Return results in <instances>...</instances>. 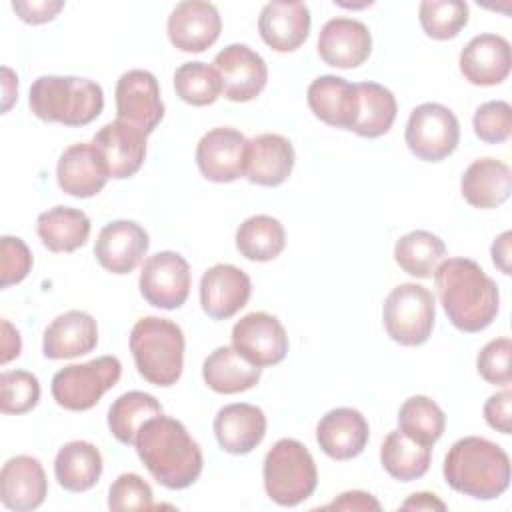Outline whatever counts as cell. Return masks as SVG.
<instances>
[{
	"instance_id": "24",
	"label": "cell",
	"mask_w": 512,
	"mask_h": 512,
	"mask_svg": "<svg viewBox=\"0 0 512 512\" xmlns=\"http://www.w3.org/2000/svg\"><path fill=\"white\" fill-rule=\"evenodd\" d=\"M294 168L292 142L280 134H260L248 140L244 176L258 186H280Z\"/></svg>"
},
{
	"instance_id": "12",
	"label": "cell",
	"mask_w": 512,
	"mask_h": 512,
	"mask_svg": "<svg viewBox=\"0 0 512 512\" xmlns=\"http://www.w3.org/2000/svg\"><path fill=\"white\" fill-rule=\"evenodd\" d=\"M232 346L256 366H274L288 354V334L268 312H250L232 328Z\"/></svg>"
},
{
	"instance_id": "30",
	"label": "cell",
	"mask_w": 512,
	"mask_h": 512,
	"mask_svg": "<svg viewBox=\"0 0 512 512\" xmlns=\"http://www.w3.org/2000/svg\"><path fill=\"white\" fill-rule=\"evenodd\" d=\"M260 366L248 362L234 346H218L202 364L206 386L218 394H238L258 384Z\"/></svg>"
},
{
	"instance_id": "29",
	"label": "cell",
	"mask_w": 512,
	"mask_h": 512,
	"mask_svg": "<svg viewBox=\"0 0 512 512\" xmlns=\"http://www.w3.org/2000/svg\"><path fill=\"white\" fill-rule=\"evenodd\" d=\"M460 190L470 206L496 208L512 192V170L496 158H478L464 170Z\"/></svg>"
},
{
	"instance_id": "21",
	"label": "cell",
	"mask_w": 512,
	"mask_h": 512,
	"mask_svg": "<svg viewBox=\"0 0 512 512\" xmlns=\"http://www.w3.org/2000/svg\"><path fill=\"white\" fill-rule=\"evenodd\" d=\"M108 162L110 178L124 180L134 176L146 158V134L124 122L112 120L104 124L92 138Z\"/></svg>"
},
{
	"instance_id": "16",
	"label": "cell",
	"mask_w": 512,
	"mask_h": 512,
	"mask_svg": "<svg viewBox=\"0 0 512 512\" xmlns=\"http://www.w3.org/2000/svg\"><path fill=\"white\" fill-rule=\"evenodd\" d=\"M166 30L174 48L182 52H204L220 36V12L212 2L186 0L174 6Z\"/></svg>"
},
{
	"instance_id": "48",
	"label": "cell",
	"mask_w": 512,
	"mask_h": 512,
	"mask_svg": "<svg viewBox=\"0 0 512 512\" xmlns=\"http://www.w3.org/2000/svg\"><path fill=\"white\" fill-rule=\"evenodd\" d=\"M326 510H380V502L362 490H352L340 494L336 500L324 506Z\"/></svg>"
},
{
	"instance_id": "17",
	"label": "cell",
	"mask_w": 512,
	"mask_h": 512,
	"mask_svg": "<svg viewBox=\"0 0 512 512\" xmlns=\"http://www.w3.org/2000/svg\"><path fill=\"white\" fill-rule=\"evenodd\" d=\"M252 282L234 264H214L200 278V304L212 320H228L246 306Z\"/></svg>"
},
{
	"instance_id": "31",
	"label": "cell",
	"mask_w": 512,
	"mask_h": 512,
	"mask_svg": "<svg viewBox=\"0 0 512 512\" xmlns=\"http://www.w3.org/2000/svg\"><path fill=\"white\" fill-rule=\"evenodd\" d=\"M54 476L68 492H86L102 476V454L86 440L64 444L54 458Z\"/></svg>"
},
{
	"instance_id": "7",
	"label": "cell",
	"mask_w": 512,
	"mask_h": 512,
	"mask_svg": "<svg viewBox=\"0 0 512 512\" xmlns=\"http://www.w3.org/2000/svg\"><path fill=\"white\" fill-rule=\"evenodd\" d=\"M382 320L394 342L402 346H420L430 338L434 328V294L416 282L400 284L386 296Z\"/></svg>"
},
{
	"instance_id": "25",
	"label": "cell",
	"mask_w": 512,
	"mask_h": 512,
	"mask_svg": "<svg viewBox=\"0 0 512 512\" xmlns=\"http://www.w3.org/2000/svg\"><path fill=\"white\" fill-rule=\"evenodd\" d=\"M260 38L276 52L300 48L310 34V10L304 2H268L258 16Z\"/></svg>"
},
{
	"instance_id": "11",
	"label": "cell",
	"mask_w": 512,
	"mask_h": 512,
	"mask_svg": "<svg viewBox=\"0 0 512 512\" xmlns=\"http://www.w3.org/2000/svg\"><path fill=\"white\" fill-rule=\"evenodd\" d=\"M116 112L118 120H124L140 128L146 136L164 118V102L160 98V86L148 70H128L116 82Z\"/></svg>"
},
{
	"instance_id": "37",
	"label": "cell",
	"mask_w": 512,
	"mask_h": 512,
	"mask_svg": "<svg viewBox=\"0 0 512 512\" xmlns=\"http://www.w3.org/2000/svg\"><path fill=\"white\" fill-rule=\"evenodd\" d=\"M158 414H162V404L152 394L130 390L112 402L108 428L120 444H134L140 426Z\"/></svg>"
},
{
	"instance_id": "43",
	"label": "cell",
	"mask_w": 512,
	"mask_h": 512,
	"mask_svg": "<svg viewBox=\"0 0 512 512\" xmlns=\"http://www.w3.org/2000/svg\"><path fill=\"white\" fill-rule=\"evenodd\" d=\"M152 488L150 484L134 474V472H126V474H120L110 490H108V508L110 510H148L152 508Z\"/></svg>"
},
{
	"instance_id": "40",
	"label": "cell",
	"mask_w": 512,
	"mask_h": 512,
	"mask_svg": "<svg viewBox=\"0 0 512 512\" xmlns=\"http://www.w3.org/2000/svg\"><path fill=\"white\" fill-rule=\"evenodd\" d=\"M418 18L426 36L450 40L468 24V4L460 0H424Z\"/></svg>"
},
{
	"instance_id": "42",
	"label": "cell",
	"mask_w": 512,
	"mask_h": 512,
	"mask_svg": "<svg viewBox=\"0 0 512 512\" xmlns=\"http://www.w3.org/2000/svg\"><path fill=\"white\" fill-rule=\"evenodd\" d=\"M474 134L486 144H502L512 134V108L504 100L482 104L472 118Z\"/></svg>"
},
{
	"instance_id": "8",
	"label": "cell",
	"mask_w": 512,
	"mask_h": 512,
	"mask_svg": "<svg viewBox=\"0 0 512 512\" xmlns=\"http://www.w3.org/2000/svg\"><path fill=\"white\" fill-rule=\"evenodd\" d=\"M120 376L122 364L116 356H100L84 364H70L54 374L52 396L66 410H90L118 384Z\"/></svg>"
},
{
	"instance_id": "23",
	"label": "cell",
	"mask_w": 512,
	"mask_h": 512,
	"mask_svg": "<svg viewBox=\"0 0 512 512\" xmlns=\"http://www.w3.org/2000/svg\"><path fill=\"white\" fill-rule=\"evenodd\" d=\"M370 428L356 408H334L316 426V442L332 460L356 458L368 444Z\"/></svg>"
},
{
	"instance_id": "5",
	"label": "cell",
	"mask_w": 512,
	"mask_h": 512,
	"mask_svg": "<svg viewBox=\"0 0 512 512\" xmlns=\"http://www.w3.org/2000/svg\"><path fill=\"white\" fill-rule=\"evenodd\" d=\"M130 352L138 374L154 386H172L184 368L182 328L158 316L140 318L130 332Z\"/></svg>"
},
{
	"instance_id": "45",
	"label": "cell",
	"mask_w": 512,
	"mask_h": 512,
	"mask_svg": "<svg viewBox=\"0 0 512 512\" xmlns=\"http://www.w3.org/2000/svg\"><path fill=\"white\" fill-rule=\"evenodd\" d=\"M0 286L8 288L22 282L32 270V252L18 236H2L0 240Z\"/></svg>"
},
{
	"instance_id": "4",
	"label": "cell",
	"mask_w": 512,
	"mask_h": 512,
	"mask_svg": "<svg viewBox=\"0 0 512 512\" xmlns=\"http://www.w3.org/2000/svg\"><path fill=\"white\" fill-rule=\"evenodd\" d=\"M32 114L44 122L86 126L100 116L104 92L100 84L78 76H40L30 86Z\"/></svg>"
},
{
	"instance_id": "15",
	"label": "cell",
	"mask_w": 512,
	"mask_h": 512,
	"mask_svg": "<svg viewBox=\"0 0 512 512\" xmlns=\"http://www.w3.org/2000/svg\"><path fill=\"white\" fill-rule=\"evenodd\" d=\"M108 178V162L94 142L68 146L56 166L58 186L76 198L96 196L106 186Z\"/></svg>"
},
{
	"instance_id": "2",
	"label": "cell",
	"mask_w": 512,
	"mask_h": 512,
	"mask_svg": "<svg viewBox=\"0 0 512 512\" xmlns=\"http://www.w3.org/2000/svg\"><path fill=\"white\" fill-rule=\"evenodd\" d=\"M134 446L154 480L170 490L192 486L202 472V450L176 418L158 414L146 420L136 434Z\"/></svg>"
},
{
	"instance_id": "6",
	"label": "cell",
	"mask_w": 512,
	"mask_h": 512,
	"mask_svg": "<svg viewBox=\"0 0 512 512\" xmlns=\"http://www.w3.org/2000/svg\"><path fill=\"white\" fill-rule=\"evenodd\" d=\"M264 490L278 506H296L310 498L318 484V470L308 448L294 440H278L264 458Z\"/></svg>"
},
{
	"instance_id": "28",
	"label": "cell",
	"mask_w": 512,
	"mask_h": 512,
	"mask_svg": "<svg viewBox=\"0 0 512 512\" xmlns=\"http://www.w3.org/2000/svg\"><path fill=\"white\" fill-rule=\"evenodd\" d=\"M98 344L96 320L82 310H68L56 316L44 330L42 352L50 360H64L88 354Z\"/></svg>"
},
{
	"instance_id": "10",
	"label": "cell",
	"mask_w": 512,
	"mask_h": 512,
	"mask_svg": "<svg viewBox=\"0 0 512 512\" xmlns=\"http://www.w3.org/2000/svg\"><path fill=\"white\" fill-rule=\"evenodd\" d=\"M138 286L148 304L162 310H176L190 294V266L178 252H156L146 258Z\"/></svg>"
},
{
	"instance_id": "32",
	"label": "cell",
	"mask_w": 512,
	"mask_h": 512,
	"mask_svg": "<svg viewBox=\"0 0 512 512\" xmlns=\"http://www.w3.org/2000/svg\"><path fill=\"white\" fill-rule=\"evenodd\" d=\"M36 232L48 250L74 252L90 236V218L82 210L54 206L38 216Z\"/></svg>"
},
{
	"instance_id": "22",
	"label": "cell",
	"mask_w": 512,
	"mask_h": 512,
	"mask_svg": "<svg viewBox=\"0 0 512 512\" xmlns=\"http://www.w3.org/2000/svg\"><path fill=\"white\" fill-rule=\"evenodd\" d=\"M48 492L46 472L34 456H14L0 472V500L8 510L28 512L38 508Z\"/></svg>"
},
{
	"instance_id": "41",
	"label": "cell",
	"mask_w": 512,
	"mask_h": 512,
	"mask_svg": "<svg viewBox=\"0 0 512 512\" xmlns=\"http://www.w3.org/2000/svg\"><path fill=\"white\" fill-rule=\"evenodd\" d=\"M40 400V382L28 370L0 374V410L4 414H26Z\"/></svg>"
},
{
	"instance_id": "52",
	"label": "cell",
	"mask_w": 512,
	"mask_h": 512,
	"mask_svg": "<svg viewBox=\"0 0 512 512\" xmlns=\"http://www.w3.org/2000/svg\"><path fill=\"white\" fill-rule=\"evenodd\" d=\"M2 88H4L2 112H8V108L16 100V92H18V78H16V74L8 66H2Z\"/></svg>"
},
{
	"instance_id": "39",
	"label": "cell",
	"mask_w": 512,
	"mask_h": 512,
	"mask_svg": "<svg viewBox=\"0 0 512 512\" xmlns=\"http://www.w3.org/2000/svg\"><path fill=\"white\" fill-rule=\"evenodd\" d=\"M176 94L192 106H208L222 94V82L214 66L206 62H184L174 72Z\"/></svg>"
},
{
	"instance_id": "46",
	"label": "cell",
	"mask_w": 512,
	"mask_h": 512,
	"mask_svg": "<svg viewBox=\"0 0 512 512\" xmlns=\"http://www.w3.org/2000/svg\"><path fill=\"white\" fill-rule=\"evenodd\" d=\"M510 408H512V392L508 388L492 394L484 402V418H486L488 426H492L494 430H498L502 434H510L512 432Z\"/></svg>"
},
{
	"instance_id": "50",
	"label": "cell",
	"mask_w": 512,
	"mask_h": 512,
	"mask_svg": "<svg viewBox=\"0 0 512 512\" xmlns=\"http://www.w3.org/2000/svg\"><path fill=\"white\" fill-rule=\"evenodd\" d=\"M402 510H446V504L432 492H416L402 502Z\"/></svg>"
},
{
	"instance_id": "20",
	"label": "cell",
	"mask_w": 512,
	"mask_h": 512,
	"mask_svg": "<svg viewBox=\"0 0 512 512\" xmlns=\"http://www.w3.org/2000/svg\"><path fill=\"white\" fill-rule=\"evenodd\" d=\"M510 66V42L500 34H478L460 52V72L474 86L504 82Z\"/></svg>"
},
{
	"instance_id": "35",
	"label": "cell",
	"mask_w": 512,
	"mask_h": 512,
	"mask_svg": "<svg viewBox=\"0 0 512 512\" xmlns=\"http://www.w3.org/2000/svg\"><path fill=\"white\" fill-rule=\"evenodd\" d=\"M446 256L444 242L428 230H412L394 244L396 264L414 278H430Z\"/></svg>"
},
{
	"instance_id": "13",
	"label": "cell",
	"mask_w": 512,
	"mask_h": 512,
	"mask_svg": "<svg viewBox=\"0 0 512 512\" xmlns=\"http://www.w3.org/2000/svg\"><path fill=\"white\" fill-rule=\"evenodd\" d=\"M222 92L232 102L254 100L266 86L268 68L264 58L246 44H230L214 56Z\"/></svg>"
},
{
	"instance_id": "9",
	"label": "cell",
	"mask_w": 512,
	"mask_h": 512,
	"mask_svg": "<svg viewBox=\"0 0 512 512\" xmlns=\"http://www.w3.org/2000/svg\"><path fill=\"white\" fill-rule=\"evenodd\" d=\"M410 152L424 162H440L460 142V124L454 112L438 102H424L410 112L404 132Z\"/></svg>"
},
{
	"instance_id": "18",
	"label": "cell",
	"mask_w": 512,
	"mask_h": 512,
	"mask_svg": "<svg viewBox=\"0 0 512 512\" xmlns=\"http://www.w3.org/2000/svg\"><path fill=\"white\" fill-rule=\"evenodd\" d=\"M150 246L148 232L132 220H114L106 224L94 244L98 264L112 274L132 272Z\"/></svg>"
},
{
	"instance_id": "14",
	"label": "cell",
	"mask_w": 512,
	"mask_h": 512,
	"mask_svg": "<svg viewBox=\"0 0 512 512\" xmlns=\"http://www.w3.org/2000/svg\"><path fill=\"white\" fill-rule=\"evenodd\" d=\"M246 136L230 126L208 130L196 146V164L210 182H234L244 176Z\"/></svg>"
},
{
	"instance_id": "51",
	"label": "cell",
	"mask_w": 512,
	"mask_h": 512,
	"mask_svg": "<svg viewBox=\"0 0 512 512\" xmlns=\"http://www.w3.org/2000/svg\"><path fill=\"white\" fill-rule=\"evenodd\" d=\"M510 238L512 234L506 230L492 244V260L502 274H510Z\"/></svg>"
},
{
	"instance_id": "34",
	"label": "cell",
	"mask_w": 512,
	"mask_h": 512,
	"mask_svg": "<svg viewBox=\"0 0 512 512\" xmlns=\"http://www.w3.org/2000/svg\"><path fill=\"white\" fill-rule=\"evenodd\" d=\"M432 448L414 442L400 430H392L380 448L382 468L400 482H412L430 468Z\"/></svg>"
},
{
	"instance_id": "3",
	"label": "cell",
	"mask_w": 512,
	"mask_h": 512,
	"mask_svg": "<svg viewBox=\"0 0 512 512\" xmlns=\"http://www.w3.org/2000/svg\"><path fill=\"white\" fill-rule=\"evenodd\" d=\"M446 484L476 500H494L510 484V458L498 444L466 436L456 440L444 458Z\"/></svg>"
},
{
	"instance_id": "33",
	"label": "cell",
	"mask_w": 512,
	"mask_h": 512,
	"mask_svg": "<svg viewBox=\"0 0 512 512\" xmlns=\"http://www.w3.org/2000/svg\"><path fill=\"white\" fill-rule=\"evenodd\" d=\"M356 90L358 114L352 132L362 138H378L386 134L392 128L398 112L394 94L378 82H360L356 84Z\"/></svg>"
},
{
	"instance_id": "38",
	"label": "cell",
	"mask_w": 512,
	"mask_h": 512,
	"mask_svg": "<svg viewBox=\"0 0 512 512\" xmlns=\"http://www.w3.org/2000/svg\"><path fill=\"white\" fill-rule=\"evenodd\" d=\"M444 428L446 416L428 396H410L398 410V430L428 448L442 438Z\"/></svg>"
},
{
	"instance_id": "1",
	"label": "cell",
	"mask_w": 512,
	"mask_h": 512,
	"mask_svg": "<svg viewBox=\"0 0 512 512\" xmlns=\"http://www.w3.org/2000/svg\"><path fill=\"white\" fill-rule=\"evenodd\" d=\"M440 304L448 320L462 332L488 328L500 310L496 282L470 258L442 260L434 272Z\"/></svg>"
},
{
	"instance_id": "26",
	"label": "cell",
	"mask_w": 512,
	"mask_h": 512,
	"mask_svg": "<svg viewBox=\"0 0 512 512\" xmlns=\"http://www.w3.org/2000/svg\"><path fill=\"white\" fill-rule=\"evenodd\" d=\"M266 424V416L258 406L236 402L218 410L212 428L224 452L248 454L264 440Z\"/></svg>"
},
{
	"instance_id": "49",
	"label": "cell",
	"mask_w": 512,
	"mask_h": 512,
	"mask_svg": "<svg viewBox=\"0 0 512 512\" xmlns=\"http://www.w3.org/2000/svg\"><path fill=\"white\" fill-rule=\"evenodd\" d=\"M2 340H0V362L2 364H8L10 360L18 358L20 356V350H22V340H20V334L18 330L6 320L2 318Z\"/></svg>"
},
{
	"instance_id": "27",
	"label": "cell",
	"mask_w": 512,
	"mask_h": 512,
	"mask_svg": "<svg viewBox=\"0 0 512 512\" xmlns=\"http://www.w3.org/2000/svg\"><path fill=\"white\" fill-rule=\"evenodd\" d=\"M306 98L318 120L334 128L352 130L358 114L356 84L332 74L318 76L308 86Z\"/></svg>"
},
{
	"instance_id": "44",
	"label": "cell",
	"mask_w": 512,
	"mask_h": 512,
	"mask_svg": "<svg viewBox=\"0 0 512 512\" xmlns=\"http://www.w3.org/2000/svg\"><path fill=\"white\" fill-rule=\"evenodd\" d=\"M512 342L510 338H494L490 340L476 358L478 374L494 386H508L512 382L510 370Z\"/></svg>"
},
{
	"instance_id": "47",
	"label": "cell",
	"mask_w": 512,
	"mask_h": 512,
	"mask_svg": "<svg viewBox=\"0 0 512 512\" xmlns=\"http://www.w3.org/2000/svg\"><path fill=\"white\" fill-rule=\"evenodd\" d=\"M64 8L62 0H18L12 2V10L26 24H44L50 22Z\"/></svg>"
},
{
	"instance_id": "19",
	"label": "cell",
	"mask_w": 512,
	"mask_h": 512,
	"mask_svg": "<svg viewBox=\"0 0 512 512\" xmlns=\"http://www.w3.org/2000/svg\"><path fill=\"white\" fill-rule=\"evenodd\" d=\"M372 50V36L364 22L354 18L328 20L318 36L320 58L334 68H356Z\"/></svg>"
},
{
	"instance_id": "36",
	"label": "cell",
	"mask_w": 512,
	"mask_h": 512,
	"mask_svg": "<svg viewBox=\"0 0 512 512\" xmlns=\"http://www.w3.org/2000/svg\"><path fill=\"white\" fill-rule=\"evenodd\" d=\"M286 246L284 226L266 214L246 218L236 230L238 252L254 262H268L280 256Z\"/></svg>"
}]
</instances>
